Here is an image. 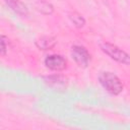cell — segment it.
I'll use <instances>...</instances> for the list:
<instances>
[{"label": "cell", "instance_id": "cell-1", "mask_svg": "<svg viewBox=\"0 0 130 130\" xmlns=\"http://www.w3.org/2000/svg\"><path fill=\"white\" fill-rule=\"evenodd\" d=\"M99 81L103 86V88L111 94L117 95L123 91L124 84L122 80L113 72L110 71L101 72L99 75Z\"/></svg>", "mask_w": 130, "mask_h": 130}, {"label": "cell", "instance_id": "cell-2", "mask_svg": "<svg viewBox=\"0 0 130 130\" xmlns=\"http://www.w3.org/2000/svg\"><path fill=\"white\" fill-rule=\"evenodd\" d=\"M101 49L111 59H113V60H115L119 63L129 65L130 57H129L128 53H126L124 50H122L118 46H116L114 44H111L109 42H104V43L101 44Z\"/></svg>", "mask_w": 130, "mask_h": 130}, {"label": "cell", "instance_id": "cell-3", "mask_svg": "<svg viewBox=\"0 0 130 130\" xmlns=\"http://www.w3.org/2000/svg\"><path fill=\"white\" fill-rule=\"evenodd\" d=\"M71 57L76 64L86 67L90 62V54L87 49L80 45H74L71 48Z\"/></svg>", "mask_w": 130, "mask_h": 130}, {"label": "cell", "instance_id": "cell-4", "mask_svg": "<svg viewBox=\"0 0 130 130\" xmlns=\"http://www.w3.org/2000/svg\"><path fill=\"white\" fill-rule=\"evenodd\" d=\"M45 65L48 69L53 71H62L67 67V60L58 54H52L46 57Z\"/></svg>", "mask_w": 130, "mask_h": 130}, {"label": "cell", "instance_id": "cell-5", "mask_svg": "<svg viewBox=\"0 0 130 130\" xmlns=\"http://www.w3.org/2000/svg\"><path fill=\"white\" fill-rule=\"evenodd\" d=\"M45 82L51 86L54 89H65L67 86V79L59 74H55V75H49V76H45L44 77Z\"/></svg>", "mask_w": 130, "mask_h": 130}, {"label": "cell", "instance_id": "cell-6", "mask_svg": "<svg viewBox=\"0 0 130 130\" xmlns=\"http://www.w3.org/2000/svg\"><path fill=\"white\" fill-rule=\"evenodd\" d=\"M3 1L16 14L21 15V16H26L28 14V9L26 5L20 0H3Z\"/></svg>", "mask_w": 130, "mask_h": 130}, {"label": "cell", "instance_id": "cell-7", "mask_svg": "<svg viewBox=\"0 0 130 130\" xmlns=\"http://www.w3.org/2000/svg\"><path fill=\"white\" fill-rule=\"evenodd\" d=\"M57 41L54 37L51 36H43L36 41V46L40 50H51L55 45Z\"/></svg>", "mask_w": 130, "mask_h": 130}, {"label": "cell", "instance_id": "cell-8", "mask_svg": "<svg viewBox=\"0 0 130 130\" xmlns=\"http://www.w3.org/2000/svg\"><path fill=\"white\" fill-rule=\"evenodd\" d=\"M36 8L37 10H39L41 13L43 14H46V15H49V14H52L53 11H54V7L51 3L47 2V1H39L37 4H36Z\"/></svg>", "mask_w": 130, "mask_h": 130}, {"label": "cell", "instance_id": "cell-9", "mask_svg": "<svg viewBox=\"0 0 130 130\" xmlns=\"http://www.w3.org/2000/svg\"><path fill=\"white\" fill-rule=\"evenodd\" d=\"M69 18L72 21V23L78 28L84 26V24H85V19L83 18V16L81 14H79L78 12H76V11L69 13Z\"/></svg>", "mask_w": 130, "mask_h": 130}, {"label": "cell", "instance_id": "cell-10", "mask_svg": "<svg viewBox=\"0 0 130 130\" xmlns=\"http://www.w3.org/2000/svg\"><path fill=\"white\" fill-rule=\"evenodd\" d=\"M7 52V39L0 37V55H5Z\"/></svg>", "mask_w": 130, "mask_h": 130}]
</instances>
